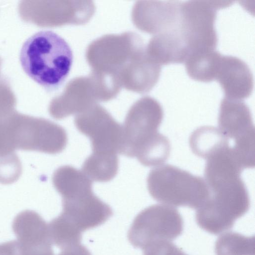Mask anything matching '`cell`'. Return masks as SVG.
Wrapping results in <instances>:
<instances>
[{"mask_svg": "<svg viewBox=\"0 0 255 255\" xmlns=\"http://www.w3.org/2000/svg\"><path fill=\"white\" fill-rule=\"evenodd\" d=\"M0 255H24V251L17 241L0 244Z\"/></svg>", "mask_w": 255, "mask_h": 255, "instance_id": "obj_26", "label": "cell"}, {"mask_svg": "<svg viewBox=\"0 0 255 255\" xmlns=\"http://www.w3.org/2000/svg\"><path fill=\"white\" fill-rule=\"evenodd\" d=\"M231 3L232 1L213 0L181 2L179 30L189 54L215 49L218 44L214 26L217 11Z\"/></svg>", "mask_w": 255, "mask_h": 255, "instance_id": "obj_6", "label": "cell"}, {"mask_svg": "<svg viewBox=\"0 0 255 255\" xmlns=\"http://www.w3.org/2000/svg\"><path fill=\"white\" fill-rule=\"evenodd\" d=\"M19 59L26 74L48 91L58 88L68 76L73 62L66 41L51 31L38 32L23 43Z\"/></svg>", "mask_w": 255, "mask_h": 255, "instance_id": "obj_1", "label": "cell"}, {"mask_svg": "<svg viewBox=\"0 0 255 255\" xmlns=\"http://www.w3.org/2000/svg\"><path fill=\"white\" fill-rule=\"evenodd\" d=\"M58 255H92L88 249L81 244L61 250Z\"/></svg>", "mask_w": 255, "mask_h": 255, "instance_id": "obj_27", "label": "cell"}, {"mask_svg": "<svg viewBox=\"0 0 255 255\" xmlns=\"http://www.w3.org/2000/svg\"><path fill=\"white\" fill-rule=\"evenodd\" d=\"M219 129L229 139H233L235 149H255V127L249 107L241 100L225 97L221 101L218 117Z\"/></svg>", "mask_w": 255, "mask_h": 255, "instance_id": "obj_11", "label": "cell"}, {"mask_svg": "<svg viewBox=\"0 0 255 255\" xmlns=\"http://www.w3.org/2000/svg\"><path fill=\"white\" fill-rule=\"evenodd\" d=\"M1 63H2V60H1V59L0 57V67H1Z\"/></svg>", "mask_w": 255, "mask_h": 255, "instance_id": "obj_28", "label": "cell"}, {"mask_svg": "<svg viewBox=\"0 0 255 255\" xmlns=\"http://www.w3.org/2000/svg\"><path fill=\"white\" fill-rule=\"evenodd\" d=\"M225 97L237 100L248 98L254 88V78L247 64L235 56L221 54L215 75Z\"/></svg>", "mask_w": 255, "mask_h": 255, "instance_id": "obj_13", "label": "cell"}, {"mask_svg": "<svg viewBox=\"0 0 255 255\" xmlns=\"http://www.w3.org/2000/svg\"><path fill=\"white\" fill-rule=\"evenodd\" d=\"M163 117L160 104L154 98L143 97L129 110L123 126L119 153L133 157L142 149L156 140Z\"/></svg>", "mask_w": 255, "mask_h": 255, "instance_id": "obj_4", "label": "cell"}, {"mask_svg": "<svg viewBox=\"0 0 255 255\" xmlns=\"http://www.w3.org/2000/svg\"><path fill=\"white\" fill-rule=\"evenodd\" d=\"M16 100L8 81L0 77V117L8 115L14 110Z\"/></svg>", "mask_w": 255, "mask_h": 255, "instance_id": "obj_24", "label": "cell"}, {"mask_svg": "<svg viewBox=\"0 0 255 255\" xmlns=\"http://www.w3.org/2000/svg\"><path fill=\"white\" fill-rule=\"evenodd\" d=\"M6 133L12 149L56 154L65 148V129L49 120L14 111L3 117Z\"/></svg>", "mask_w": 255, "mask_h": 255, "instance_id": "obj_3", "label": "cell"}, {"mask_svg": "<svg viewBox=\"0 0 255 255\" xmlns=\"http://www.w3.org/2000/svg\"><path fill=\"white\" fill-rule=\"evenodd\" d=\"M221 55L215 50L190 53L184 62L188 75L200 82H209L215 80L216 66Z\"/></svg>", "mask_w": 255, "mask_h": 255, "instance_id": "obj_19", "label": "cell"}, {"mask_svg": "<svg viewBox=\"0 0 255 255\" xmlns=\"http://www.w3.org/2000/svg\"><path fill=\"white\" fill-rule=\"evenodd\" d=\"M95 9L90 0H22L18 5L22 20L41 27L83 24Z\"/></svg>", "mask_w": 255, "mask_h": 255, "instance_id": "obj_8", "label": "cell"}, {"mask_svg": "<svg viewBox=\"0 0 255 255\" xmlns=\"http://www.w3.org/2000/svg\"><path fill=\"white\" fill-rule=\"evenodd\" d=\"M119 167L117 154L92 153L84 161L83 172L91 180L106 182L117 175Z\"/></svg>", "mask_w": 255, "mask_h": 255, "instance_id": "obj_20", "label": "cell"}, {"mask_svg": "<svg viewBox=\"0 0 255 255\" xmlns=\"http://www.w3.org/2000/svg\"><path fill=\"white\" fill-rule=\"evenodd\" d=\"M161 70V66L149 56L145 48L120 73L121 86L139 94L148 92L157 82Z\"/></svg>", "mask_w": 255, "mask_h": 255, "instance_id": "obj_16", "label": "cell"}, {"mask_svg": "<svg viewBox=\"0 0 255 255\" xmlns=\"http://www.w3.org/2000/svg\"><path fill=\"white\" fill-rule=\"evenodd\" d=\"M12 229L24 255L52 248L48 224L34 211L26 210L19 213L13 220Z\"/></svg>", "mask_w": 255, "mask_h": 255, "instance_id": "obj_15", "label": "cell"}, {"mask_svg": "<svg viewBox=\"0 0 255 255\" xmlns=\"http://www.w3.org/2000/svg\"><path fill=\"white\" fill-rule=\"evenodd\" d=\"M145 47L142 38L135 32L109 34L93 41L87 48L86 56L92 71L119 80L122 71Z\"/></svg>", "mask_w": 255, "mask_h": 255, "instance_id": "obj_5", "label": "cell"}, {"mask_svg": "<svg viewBox=\"0 0 255 255\" xmlns=\"http://www.w3.org/2000/svg\"><path fill=\"white\" fill-rule=\"evenodd\" d=\"M21 173L22 165L14 152L0 156V183H13L18 179Z\"/></svg>", "mask_w": 255, "mask_h": 255, "instance_id": "obj_23", "label": "cell"}, {"mask_svg": "<svg viewBox=\"0 0 255 255\" xmlns=\"http://www.w3.org/2000/svg\"><path fill=\"white\" fill-rule=\"evenodd\" d=\"M181 1H138L132 11V19L139 29L154 35L179 29Z\"/></svg>", "mask_w": 255, "mask_h": 255, "instance_id": "obj_12", "label": "cell"}, {"mask_svg": "<svg viewBox=\"0 0 255 255\" xmlns=\"http://www.w3.org/2000/svg\"><path fill=\"white\" fill-rule=\"evenodd\" d=\"M147 185L154 200L170 206L197 209L210 195L208 187L201 177L169 164L151 170Z\"/></svg>", "mask_w": 255, "mask_h": 255, "instance_id": "obj_2", "label": "cell"}, {"mask_svg": "<svg viewBox=\"0 0 255 255\" xmlns=\"http://www.w3.org/2000/svg\"><path fill=\"white\" fill-rule=\"evenodd\" d=\"M48 227L52 243L61 250L81 244L82 233L60 215Z\"/></svg>", "mask_w": 255, "mask_h": 255, "instance_id": "obj_22", "label": "cell"}, {"mask_svg": "<svg viewBox=\"0 0 255 255\" xmlns=\"http://www.w3.org/2000/svg\"><path fill=\"white\" fill-rule=\"evenodd\" d=\"M143 255H187L170 241L154 242L144 248Z\"/></svg>", "mask_w": 255, "mask_h": 255, "instance_id": "obj_25", "label": "cell"}, {"mask_svg": "<svg viewBox=\"0 0 255 255\" xmlns=\"http://www.w3.org/2000/svg\"><path fill=\"white\" fill-rule=\"evenodd\" d=\"M255 237L229 232L221 235L216 242V255H255Z\"/></svg>", "mask_w": 255, "mask_h": 255, "instance_id": "obj_21", "label": "cell"}, {"mask_svg": "<svg viewBox=\"0 0 255 255\" xmlns=\"http://www.w3.org/2000/svg\"><path fill=\"white\" fill-rule=\"evenodd\" d=\"M97 102L90 77H79L69 81L63 93L51 100L48 111L54 119L61 120L84 112Z\"/></svg>", "mask_w": 255, "mask_h": 255, "instance_id": "obj_14", "label": "cell"}, {"mask_svg": "<svg viewBox=\"0 0 255 255\" xmlns=\"http://www.w3.org/2000/svg\"><path fill=\"white\" fill-rule=\"evenodd\" d=\"M74 123L78 130L90 138L92 153H119L122 126L104 108L97 104L94 105L76 115Z\"/></svg>", "mask_w": 255, "mask_h": 255, "instance_id": "obj_10", "label": "cell"}, {"mask_svg": "<svg viewBox=\"0 0 255 255\" xmlns=\"http://www.w3.org/2000/svg\"><path fill=\"white\" fill-rule=\"evenodd\" d=\"M60 214L81 232L101 226L113 215L111 207L92 191V183L80 184L61 195Z\"/></svg>", "mask_w": 255, "mask_h": 255, "instance_id": "obj_9", "label": "cell"}, {"mask_svg": "<svg viewBox=\"0 0 255 255\" xmlns=\"http://www.w3.org/2000/svg\"><path fill=\"white\" fill-rule=\"evenodd\" d=\"M146 50L149 56L161 66L184 62L189 54L179 29L153 35Z\"/></svg>", "mask_w": 255, "mask_h": 255, "instance_id": "obj_17", "label": "cell"}, {"mask_svg": "<svg viewBox=\"0 0 255 255\" xmlns=\"http://www.w3.org/2000/svg\"><path fill=\"white\" fill-rule=\"evenodd\" d=\"M229 139L218 128L204 126L198 128L189 139L190 147L196 155L205 159L229 145Z\"/></svg>", "mask_w": 255, "mask_h": 255, "instance_id": "obj_18", "label": "cell"}, {"mask_svg": "<svg viewBox=\"0 0 255 255\" xmlns=\"http://www.w3.org/2000/svg\"><path fill=\"white\" fill-rule=\"evenodd\" d=\"M183 230V218L170 206L155 204L141 211L134 218L128 233L130 243L142 250L158 241H172Z\"/></svg>", "mask_w": 255, "mask_h": 255, "instance_id": "obj_7", "label": "cell"}]
</instances>
